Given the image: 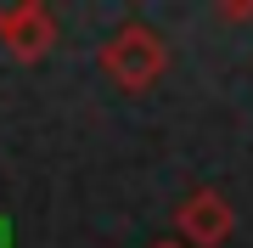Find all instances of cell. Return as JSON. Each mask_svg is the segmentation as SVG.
Wrapping results in <instances>:
<instances>
[{"instance_id":"6","label":"cell","mask_w":253,"mask_h":248,"mask_svg":"<svg viewBox=\"0 0 253 248\" xmlns=\"http://www.w3.org/2000/svg\"><path fill=\"white\" fill-rule=\"evenodd\" d=\"M152 248H186V243H174V237H169V243H152Z\"/></svg>"},{"instance_id":"1","label":"cell","mask_w":253,"mask_h":248,"mask_svg":"<svg viewBox=\"0 0 253 248\" xmlns=\"http://www.w3.org/2000/svg\"><path fill=\"white\" fill-rule=\"evenodd\" d=\"M169 68V46H163L158 28L146 23H124L118 34L101 46V74H107L118 91H152Z\"/></svg>"},{"instance_id":"5","label":"cell","mask_w":253,"mask_h":248,"mask_svg":"<svg viewBox=\"0 0 253 248\" xmlns=\"http://www.w3.org/2000/svg\"><path fill=\"white\" fill-rule=\"evenodd\" d=\"M0 248H11V231H6V220H0Z\"/></svg>"},{"instance_id":"4","label":"cell","mask_w":253,"mask_h":248,"mask_svg":"<svg viewBox=\"0 0 253 248\" xmlns=\"http://www.w3.org/2000/svg\"><path fill=\"white\" fill-rule=\"evenodd\" d=\"M219 17L225 23H248L253 17V0H231V6H219Z\"/></svg>"},{"instance_id":"2","label":"cell","mask_w":253,"mask_h":248,"mask_svg":"<svg viewBox=\"0 0 253 248\" xmlns=\"http://www.w3.org/2000/svg\"><path fill=\"white\" fill-rule=\"evenodd\" d=\"M0 46L17 62H40L56 46V17L40 0H17V6H0Z\"/></svg>"},{"instance_id":"3","label":"cell","mask_w":253,"mask_h":248,"mask_svg":"<svg viewBox=\"0 0 253 248\" xmlns=\"http://www.w3.org/2000/svg\"><path fill=\"white\" fill-rule=\"evenodd\" d=\"M174 226H180V237L186 243H197V248H219L231 237V226H236V209L225 203V192H214V186H197V192H186L180 198V209H174Z\"/></svg>"}]
</instances>
